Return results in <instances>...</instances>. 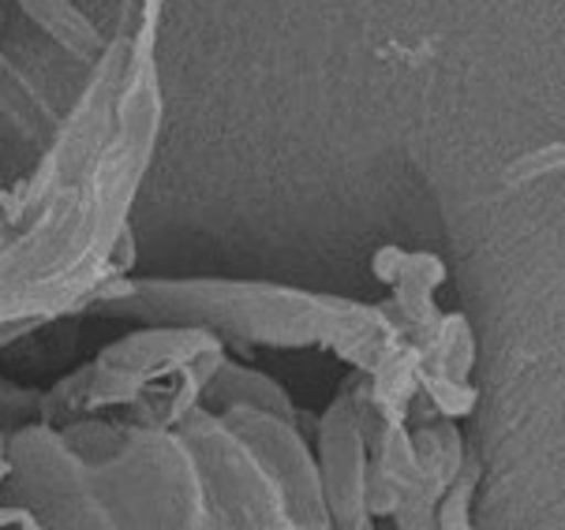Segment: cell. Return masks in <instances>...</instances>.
<instances>
[{
	"label": "cell",
	"instance_id": "cell-2",
	"mask_svg": "<svg viewBox=\"0 0 565 530\" xmlns=\"http://www.w3.org/2000/svg\"><path fill=\"white\" fill-rule=\"evenodd\" d=\"M19 4H23V12L72 56H94L98 50H105L102 34L94 31V23L72 4V0H19Z\"/></svg>",
	"mask_w": 565,
	"mask_h": 530
},
{
	"label": "cell",
	"instance_id": "cell-3",
	"mask_svg": "<svg viewBox=\"0 0 565 530\" xmlns=\"http://www.w3.org/2000/svg\"><path fill=\"white\" fill-rule=\"evenodd\" d=\"M161 4H166V0H142V23H147V26H158Z\"/></svg>",
	"mask_w": 565,
	"mask_h": 530
},
{
	"label": "cell",
	"instance_id": "cell-1",
	"mask_svg": "<svg viewBox=\"0 0 565 530\" xmlns=\"http://www.w3.org/2000/svg\"><path fill=\"white\" fill-rule=\"evenodd\" d=\"M128 64V42H113L102 50V61L94 67L90 86L83 90V98L75 101L68 120L56 128V139L38 172L26 180L23 191L12 195V209L8 217L38 214L45 202H53L64 191H75L86 180V172L94 169L98 153L109 147L113 139V109H117V86Z\"/></svg>",
	"mask_w": 565,
	"mask_h": 530
}]
</instances>
